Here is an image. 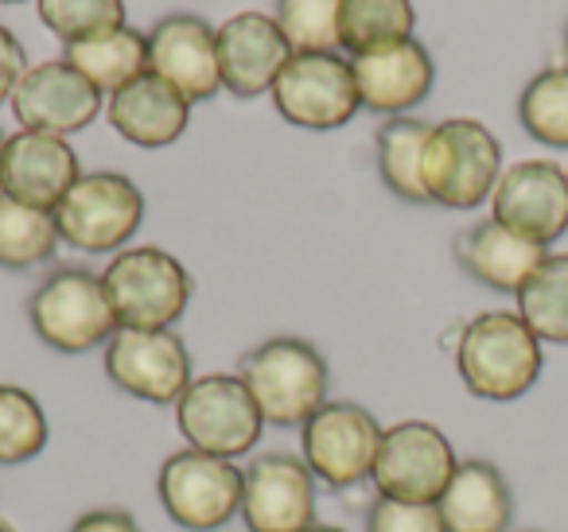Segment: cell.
Wrapping results in <instances>:
<instances>
[{"instance_id": "obj_9", "label": "cell", "mask_w": 568, "mask_h": 532, "mask_svg": "<svg viewBox=\"0 0 568 532\" xmlns=\"http://www.w3.org/2000/svg\"><path fill=\"white\" fill-rule=\"evenodd\" d=\"M459 459L452 439L428 420H402L382 431L378 462H374L371 485L378 498L420 501L436 505L448 490Z\"/></svg>"}, {"instance_id": "obj_16", "label": "cell", "mask_w": 568, "mask_h": 532, "mask_svg": "<svg viewBox=\"0 0 568 532\" xmlns=\"http://www.w3.org/2000/svg\"><path fill=\"white\" fill-rule=\"evenodd\" d=\"M149 71L172 90H180L191 105L214 98L222 90L214 28L191 12H172L156 20L149 32Z\"/></svg>"}, {"instance_id": "obj_20", "label": "cell", "mask_w": 568, "mask_h": 532, "mask_svg": "<svg viewBox=\"0 0 568 532\" xmlns=\"http://www.w3.org/2000/svg\"><path fill=\"white\" fill-rule=\"evenodd\" d=\"M113 133L136 149H168L191 125V102L156 74H141L105 102Z\"/></svg>"}, {"instance_id": "obj_29", "label": "cell", "mask_w": 568, "mask_h": 532, "mask_svg": "<svg viewBox=\"0 0 568 532\" xmlns=\"http://www.w3.org/2000/svg\"><path fill=\"white\" fill-rule=\"evenodd\" d=\"M48 447L43 405L20 385L0 381V467H20Z\"/></svg>"}, {"instance_id": "obj_28", "label": "cell", "mask_w": 568, "mask_h": 532, "mask_svg": "<svg viewBox=\"0 0 568 532\" xmlns=\"http://www.w3.org/2000/svg\"><path fill=\"white\" fill-rule=\"evenodd\" d=\"M518 121L537 144L568 149V66H549L526 82L518 98Z\"/></svg>"}, {"instance_id": "obj_18", "label": "cell", "mask_w": 568, "mask_h": 532, "mask_svg": "<svg viewBox=\"0 0 568 532\" xmlns=\"http://www.w3.org/2000/svg\"><path fill=\"white\" fill-rule=\"evenodd\" d=\"M219 40V71L222 90L234 98H261L273 90L276 74L293 59V48L281 35L276 20L268 12H234L214 28Z\"/></svg>"}, {"instance_id": "obj_32", "label": "cell", "mask_w": 568, "mask_h": 532, "mask_svg": "<svg viewBox=\"0 0 568 532\" xmlns=\"http://www.w3.org/2000/svg\"><path fill=\"white\" fill-rule=\"evenodd\" d=\"M366 532H448V524L440 516V505L374 498V505L366 509Z\"/></svg>"}, {"instance_id": "obj_33", "label": "cell", "mask_w": 568, "mask_h": 532, "mask_svg": "<svg viewBox=\"0 0 568 532\" xmlns=\"http://www.w3.org/2000/svg\"><path fill=\"white\" fill-rule=\"evenodd\" d=\"M24 71H28L24 43H20L17 35L9 32V28L0 24V105L12 102L20 79H24Z\"/></svg>"}, {"instance_id": "obj_24", "label": "cell", "mask_w": 568, "mask_h": 532, "mask_svg": "<svg viewBox=\"0 0 568 532\" xmlns=\"http://www.w3.org/2000/svg\"><path fill=\"white\" fill-rule=\"evenodd\" d=\"M433 125L417 117H386L374 133V156H378V175L402 203L428 206V191L420 180V164H425V144Z\"/></svg>"}, {"instance_id": "obj_26", "label": "cell", "mask_w": 568, "mask_h": 532, "mask_svg": "<svg viewBox=\"0 0 568 532\" xmlns=\"http://www.w3.org/2000/svg\"><path fill=\"white\" fill-rule=\"evenodd\" d=\"M514 299L537 342L568 346V253H549Z\"/></svg>"}, {"instance_id": "obj_23", "label": "cell", "mask_w": 568, "mask_h": 532, "mask_svg": "<svg viewBox=\"0 0 568 532\" xmlns=\"http://www.w3.org/2000/svg\"><path fill=\"white\" fill-rule=\"evenodd\" d=\"M67 63L98 90V94H118L129 82L149 74V35L121 24L110 32H98L90 40H79L67 48Z\"/></svg>"}, {"instance_id": "obj_38", "label": "cell", "mask_w": 568, "mask_h": 532, "mask_svg": "<svg viewBox=\"0 0 568 532\" xmlns=\"http://www.w3.org/2000/svg\"><path fill=\"white\" fill-rule=\"evenodd\" d=\"M0 4H24V0H0Z\"/></svg>"}, {"instance_id": "obj_37", "label": "cell", "mask_w": 568, "mask_h": 532, "mask_svg": "<svg viewBox=\"0 0 568 532\" xmlns=\"http://www.w3.org/2000/svg\"><path fill=\"white\" fill-rule=\"evenodd\" d=\"M4 141H9V136H4V129H0V160H4Z\"/></svg>"}, {"instance_id": "obj_27", "label": "cell", "mask_w": 568, "mask_h": 532, "mask_svg": "<svg viewBox=\"0 0 568 532\" xmlns=\"http://www.w3.org/2000/svg\"><path fill=\"white\" fill-rule=\"evenodd\" d=\"M59 242L63 237H59L55 214L0 195V268L24 273V268L48 265Z\"/></svg>"}, {"instance_id": "obj_31", "label": "cell", "mask_w": 568, "mask_h": 532, "mask_svg": "<svg viewBox=\"0 0 568 532\" xmlns=\"http://www.w3.org/2000/svg\"><path fill=\"white\" fill-rule=\"evenodd\" d=\"M43 28L71 48L79 40H90L98 32L121 28L129 17L125 0H36Z\"/></svg>"}, {"instance_id": "obj_39", "label": "cell", "mask_w": 568, "mask_h": 532, "mask_svg": "<svg viewBox=\"0 0 568 532\" xmlns=\"http://www.w3.org/2000/svg\"><path fill=\"white\" fill-rule=\"evenodd\" d=\"M565 48H568V28H565Z\"/></svg>"}, {"instance_id": "obj_11", "label": "cell", "mask_w": 568, "mask_h": 532, "mask_svg": "<svg viewBox=\"0 0 568 532\" xmlns=\"http://www.w3.org/2000/svg\"><path fill=\"white\" fill-rule=\"evenodd\" d=\"M382 423L351 400H327L301 428V459L316 474V482L332 490L371 482L382 447Z\"/></svg>"}, {"instance_id": "obj_10", "label": "cell", "mask_w": 568, "mask_h": 532, "mask_svg": "<svg viewBox=\"0 0 568 532\" xmlns=\"http://www.w3.org/2000/svg\"><path fill=\"white\" fill-rule=\"evenodd\" d=\"M242 474L230 459H214L203 451L168 454L156 474V493L164 513L187 532H214L230 524L242 509Z\"/></svg>"}, {"instance_id": "obj_35", "label": "cell", "mask_w": 568, "mask_h": 532, "mask_svg": "<svg viewBox=\"0 0 568 532\" xmlns=\"http://www.w3.org/2000/svg\"><path fill=\"white\" fill-rule=\"evenodd\" d=\"M304 532H347V529H335V524H312V529Z\"/></svg>"}, {"instance_id": "obj_13", "label": "cell", "mask_w": 568, "mask_h": 532, "mask_svg": "<svg viewBox=\"0 0 568 532\" xmlns=\"http://www.w3.org/2000/svg\"><path fill=\"white\" fill-rule=\"evenodd\" d=\"M245 532H304L316 521V474L293 451H265L242 474Z\"/></svg>"}, {"instance_id": "obj_6", "label": "cell", "mask_w": 568, "mask_h": 532, "mask_svg": "<svg viewBox=\"0 0 568 532\" xmlns=\"http://www.w3.org/2000/svg\"><path fill=\"white\" fill-rule=\"evenodd\" d=\"M175 428L191 451L214 459H242L265 431L257 405L237 374H203L175 400Z\"/></svg>"}, {"instance_id": "obj_36", "label": "cell", "mask_w": 568, "mask_h": 532, "mask_svg": "<svg viewBox=\"0 0 568 532\" xmlns=\"http://www.w3.org/2000/svg\"><path fill=\"white\" fill-rule=\"evenodd\" d=\"M0 532H17V529H12V524L4 521V516H0Z\"/></svg>"}, {"instance_id": "obj_2", "label": "cell", "mask_w": 568, "mask_h": 532, "mask_svg": "<svg viewBox=\"0 0 568 532\" xmlns=\"http://www.w3.org/2000/svg\"><path fill=\"white\" fill-rule=\"evenodd\" d=\"M237 377L273 428H304L327 405V361L308 338H265L242 358Z\"/></svg>"}, {"instance_id": "obj_8", "label": "cell", "mask_w": 568, "mask_h": 532, "mask_svg": "<svg viewBox=\"0 0 568 532\" xmlns=\"http://www.w3.org/2000/svg\"><path fill=\"white\" fill-rule=\"evenodd\" d=\"M268 98L288 125L308 129V133H332V129L351 125L355 113L363 110L355 66L339 51L293 55L276 74Z\"/></svg>"}, {"instance_id": "obj_7", "label": "cell", "mask_w": 568, "mask_h": 532, "mask_svg": "<svg viewBox=\"0 0 568 532\" xmlns=\"http://www.w3.org/2000/svg\"><path fill=\"white\" fill-rule=\"evenodd\" d=\"M144 222V195L121 172H82L55 206V226L79 253H121Z\"/></svg>"}, {"instance_id": "obj_40", "label": "cell", "mask_w": 568, "mask_h": 532, "mask_svg": "<svg viewBox=\"0 0 568 532\" xmlns=\"http://www.w3.org/2000/svg\"><path fill=\"white\" fill-rule=\"evenodd\" d=\"M565 175H568V167H565Z\"/></svg>"}, {"instance_id": "obj_17", "label": "cell", "mask_w": 568, "mask_h": 532, "mask_svg": "<svg viewBox=\"0 0 568 532\" xmlns=\"http://www.w3.org/2000/svg\"><path fill=\"white\" fill-rule=\"evenodd\" d=\"M79 152L67 136L32 133L20 129L4 141V160H0V195L17 203L51 211L67 198V191L79 183Z\"/></svg>"}, {"instance_id": "obj_22", "label": "cell", "mask_w": 568, "mask_h": 532, "mask_svg": "<svg viewBox=\"0 0 568 532\" xmlns=\"http://www.w3.org/2000/svg\"><path fill=\"white\" fill-rule=\"evenodd\" d=\"M436 505L448 532H506L514 521V493L503 470L487 459L459 462Z\"/></svg>"}, {"instance_id": "obj_30", "label": "cell", "mask_w": 568, "mask_h": 532, "mask_svg": "<svg viewBox=\"0 0 568 532\" xmlns=\"http://www.w3.org/2000/svg\"><path fill=\"white\" fill-rule=\"evenodd\" d=\"M339 9L343 0H276L273 20L293 55H316V51H343Z\"/></svg>"}, {"instance_id": "obj_1", "label": "cell", "mask_w": 568, "mask_h": 532, "mask_svg": "<svg viewBox=\"0 0 568 532\" xmlns=\"http://www.w3.org/2000/svg\"><path fill=\"white\" fill-rule=\"evenodd\" d=\"M541 369V342L518 311H483L459 330L456 374L471 397L495 405L518 400L534 389Z\"/></svg>"}, {"instance_id": "obj_19", "label": "cell", "mask_w": 568, "mask_h": 532, "mask_svg": "<svg viewBox=\"0 0 568 532\" xmlns=\"http://www.w3.org/2000/svg\"><path fill=\"white\" fill-rule=\"evenodd\" d=\"M351 66H355L363 110L382 113V117H409V110H417L436 86V63L417 40L358 55L351 59Z\"/></svg>"}, {"instance_id": "obj_3", "label": "cell", "mask_w": 568, "mask_h": 532, "mask_svg": "<svg viewBox=\"0 0 568 532\" xmlns=\"http://www.w3.org/2000/svg\"><path fill=\"white\" fill-rule=\"evenodd\" d=\"M498 175H503V144L483 121L448 117L433 125L420 164L428 203L444 211H475L495 195Z\"/></svg>"}, {"instance_id": "obj_25", "label": "cell", "mask_w": 568, "mask_h": 532, "mask_svg": "<svg viewBox=\"0 0 568 532\" xmlns=\"http://www.w3.org/2000/svg\"><path fill=\"white\" fill-rule=\"evenodd\" d=\"M413 28H417L413 0H343L339 48L351 51V59H358L413 40Z\"/></svg>"}, {"instance_id": "obj_15", "label": "cell", "mask_w": 568, "mask_h": 532, "mask_svg": "<svg viewBox=\"0 0 568 532\" xmlns=\"http://www.w3.org/2000/svg\"><path fill=\"white\" fill-rule=\"evenodd\" d=\"M102 98L67 59H43L28 66L12 94V113L20 129L51 136H74L90 129L102 113Z\"/></svg>"}, {"instance_id": "obj_21", "label": "cell", "mask_w": 568, "mask_h": 532, "mask_svg": "<svg viewBox=\"0 0 568 532\" xmlns=\"http://www.w3.org/2000/svg\"><path fill=\"white\" fill-rule=\"evenodd\" d=\"M549 257L545 245L526 242L521 234L506 229L503 222L483 218L456 234V260L475 284L490 291H510L518 296L521 284L534 276V268Z\"/></svg>"}, {"instance_id": "obj_14", "label": "cell", "mask_w": 568, "mask_h": 532, "mask_svg": "<svg viewBox=\"0 0 568 532\" xmlns=\"http://www.w3.org/2000/svg\"><path fill=\"white\" fill-rule=\"evenodd\" d=\"M490 218L534 245L568 234V175L552 160H521L503 167L490 195Z\"/></svg>"}, {"instance_id": "obj_12", "label": "cell", "mask_w": 568, "mask_h": 532, "mask_svg": "<svg viewBox=\"0 0 568 532\" xmlns=\"http://www.w3.org/2000/svg\"><path fill=\"white\" fill-rule=\"evenodd\" d=\"M105 350V377L121 392L149 405H175L195 377H191V354L187 342L168 330H141V327H118Z\"/></svg>"}, {"instance_id": "obj_4", "label": "cell", "mask_w": 568, "mask_h": 532, "mask_svg": "<svg viewBox=\"0 0 568 532\" xmlns=\"http://www.w3.org/2000/svg\"><path fill=\"white\" fill-rule=\"evenodd\" d=\"M28 323L36 338L55 354H87L98 350L121 327L113 304L105 296L102 273L63 265L40 280L28 296Z\"/></svg>"}, {"instance_id": "obj_5", "label": "cell", "mask_w": 568, "mask_h": 532, "mask_svg": "<svg viewBox=\"0 0 568 532\" xmlns=\"http://www.w3.org/2000/svg\"><path fill=\"white\" fill-rule=\"evenodd\" d=\"M102 284L121 327L141 330L175 327L195 291V280L183 268V260L160 245H133V249L113 253L110 265L102 268Z\"/></svg>"}, {"instance_id": "obj_34", "label": "cell", "mask_w": 568, "mask_h": 532, "mask_svg": "<svg viewBox=\"0 0 568 532\" xmlns=\"http://www.w3.org/2000/svg\"><path fill=\"white\" fill-rule=\"evenodd\" d=\"M71 532H144V529L125 509H90V513H82L71 524Z\"/></svg>"}]
</instances>
